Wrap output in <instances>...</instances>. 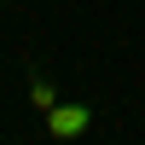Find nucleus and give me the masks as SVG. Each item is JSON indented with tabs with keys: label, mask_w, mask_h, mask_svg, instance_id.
<instances>
[{
	"label": "nucleus",
	"mask_w": 145,
	"mask_h": 145,
	"mask_svg": "<svg viewBox=\"0 0 145 145\" xmlns=\"http://www.w3.org/2000/svg\"><path fill=\"white\" fill-rule=\"evenodd\" d=\"M46 128H52L58 139H76V134L93 128V110L87 105H52V110H46Z\"/></svg>",
	"instance_id": "nucleus-1"
}]
</instances>
